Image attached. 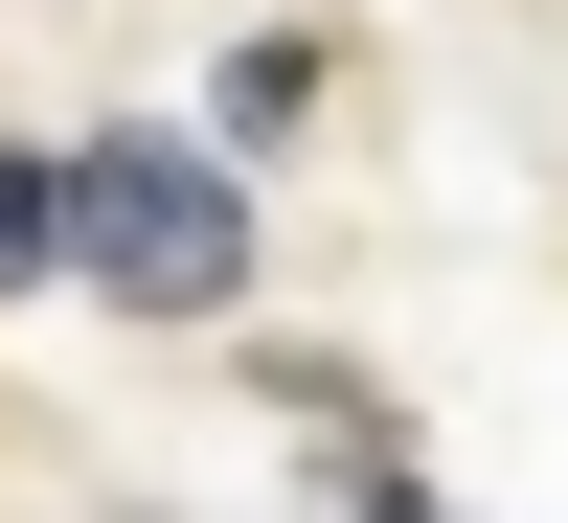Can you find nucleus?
I'll return each instance as SVG.
<instances>
[{
	"mask_svg": "<svg viewBox=\"0 0 568 523\" xmlns=\"http://www.w3.org/2000/svg\"><path fill=\"white\" fill-rule=\"evenodd\" d=\"M69 273L114 319H227L251 296V182L205 137H69Z\"/></svg>",
	"mask_w": 568,
	"mask_h": 523,
	"instance_id": "1",
	"label": "nucleus"
},
{
	"mask_svg": "<svg viewBox=\"0 0 568 523\" xmlns=\"http://www.w3.org/2000/svg\"><path fill=\"white\" fill-rule=\"evenodd\" d=\"M23 273H69V160L0 137V296H23Z\"/></svg>",
	"mask_w": 568,
	"mask_h": 523,
	"instance_id": "2",
	"label": "nucleus"
}]
</instances>
